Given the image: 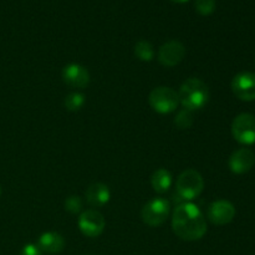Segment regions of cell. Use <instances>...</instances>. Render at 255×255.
Wrapping results in <instances>:
<instances>
[{
	"mask_svg": "<svg viewBox=\"0 0 255 255\" xmlns=\"http://www.w3.org/2000/svg\"><path fill=\"white\" fill-rule=\"evenodd\" d=\"M172 229L182 241H199L207 233V222L201 209L187 202L179 204L173 211Z\"/></svg>",
	"mask_w": 255,
	"mask_h": 255,
	"instance_id": "1",
	"label": "cell"
},
{
	"mask_svg": "<svg viewBox=\"0 0 255 255\" xmlns=\"http://www.w3.org/2000/svg\"><path fill=\"white\" fill-rule=\"evenodd\" d=\"M178 97L179 104L186 110L193 112L203 109L208 104L209 90L202 80L191 77L182 84Z\"/></svg>",
	"mask_w": 255,
	"mask_h": 255,
	"instance_id": "2",
	"label": "cell"
},
{
	"mask_svg": "<svg viewBox=\"0 0 255 255\" xmlns=\"http://www.w3.org/2000/svg\"><path fill=\"white\" fill-rule=\"evenodd\" d=\"M204 188L203 177L196 169H186L179 174L176 183L178 196L184 201H193L201 196Z\"/></svg>",
	"mask_w": 255,
	"mask_h": 255,
	"instance_id": "3",
	"label": "cell"
},
{
	"mask_svg": "<svg viewBox=\"0 0 255 255\" xmlns=\"http://www.w3.org/2000/svg\"><path fill=\"white\" fill-rule=\"evenodd\" d=\"M148 102L153 111L157 114L167 115L176 111L179 105L178 92L171 87L159 86L151 91L148 96Z\"/></svg>",
	"mask_w": 255,
	"mask_h": 255,
	"instance_id": "4",
	"label": "cell"
},
{
	"mask_svg": "<svg viewBox=\"0 0 255 255\" xmlns=\"http://www.w3.org/2000/svg\"><path fill=\"white\" fill-rule=\"evenodd\" d=\"M171 211V204L167 199L157 197L147 202L141 211L142 221L149 227H159L167 221Z\"/></svg>",
	"mask_w": 255,
	"mask_h": 255,
	"instance_id": "5",
	"label": "cell"
},
{
	"mask_svg": "<svg viewBox=\"0 0 255 255\" xmlns=\"http://www.w3.org/2000/svg\"><path fill=\"white\" fill-rule=\"evenodd\" d=\"M233 137L242 144L255 143V116L251 114H241L232 124Z\"/></svg>",
	"mask_w": 255,
	"mask_h": 255,
	"instance_id": "6",
	"label": "cell"
},
{
	"mask_svg": "<svg viewBox=\"0 0 255 255\" xmlns=\"http://www.w3.org/2000/svg\"><path fill=\"white\" fill-rule=\"evenodd\" d=\"M77 224H79V229L85 237H87V238H97V237L104 233L106 221H105L104 216L99 211L87 209V211L82 212Z\"/></svg>",
	"mask_w": 255,
	"mask_h": 255,
	"instance_id": "7",
	"label": "cell"
},
{
	"mask_svg": "<svg viewBox=\"0 0 255 255\" xmlns=\"http://www.w3.org/2000/svg\"><path fill=\"white\" fill-rule=\"evenodd\" d=\"M186 56V47L181 41L171 40L161 46L158 51V61L164 67H174L181 64Z\"/></svg>",
	"mask_w": 255,
	"mask_h": 255,
	"instance_id": "8",
	"label": "cell"
},
{
	"mask_svg": "<svg viewBox=\"0 0 255 255\" xmlns=\"http://www.w3.org/2000/svg\"><path fill=\"white\" fill-rule=\"evenodd\" d=\"M207 216L209 221L216 226H226L231 223L236 217V208L231 202L219 199L209 204Z\"/></svg>",
	"mask_w": 255,
	"mask_h": 255,
	"instance_id": "9",
	"label": "cell"
},
{
	"mask_svg": "<svg viewBox=\"0 0 255 255\" xmlns=\"http://www.w3.org/2000/svg\"><path fill=\"white\" fill-rule=\"evenodd\" d=\"M232 90L238 99L243 101L255 100V74L253 72H241L236 75L232 81Z\"/></svg>",
	"mask_w": 255,
	"mask_h": 255,
	"instance_id": "10",
	"label": "cell"
},
{
	"mask_svg": "<svg viewBox=\"0 0 255 255\" xmlns=\"http://www.w3.org/2000/svg\"><path fill=\"white\" fill-rule=\"evenodd\" d=\"M90 72L80 64H69L62 70V80L74 89H85L90 84Z\"/></svg>",
	"mask_w": 255,
	"mask_h": 255,
	"instance_id": "11",
	"label": "cell"
},
{
	"mask_svg": "<svg viewBox=\"0 0 255 255\" xmlns=\"http://www.w3.org/2000/svg\"><path fill=\"white\" fill-rule=\"evenodd\" d=\"M229 168L236 174H244L251 171L255 164V156L248 148L237 149L229 158Z\"/></svg>",
	"mask_w": 255,
	"mask_h": 255,
	"instance_id": "12",
	"label": "cell"
},
{
	"mask_svg": "<svg viewBox=\"0 0 255 255\" xmlns=\"http://www.w3.org/2000/svg\"><path fill=\"white\" fill-rule=\"evenodd\" d=\"M86 201L92 208H100L107 204L111 198V192H110L109 187L104 183H94L87 188L86 193Z\"/></svg>",
	"mask_w": 255,
	"mask_h": 255,
	"instance_id": "13",
	"label": "cell"
},
{
	"mask_svg": "<svg viewBox=\"0 0 255 255\" xmlns=\"http://www.w3.org/2000/svg\"><path fill=\"white\" fill-rule=\"evenodd\" d=\"M37 247L40 251L49 254H59L64 251L65 241L61 234L56 232H47L40 236L37 241Z\"/></svg>",
	"mask_w": 255,
	"mask_h": 255,
	"instance_id": "14",
	"label": "cell"
},
{
	"mask_svg": "<svg viewBox=\"0 0 255 255\" xmlns=\"http://www.w3.org/2000/svg\"><path fill=\"white\" fill-rule=\"evenodd\" d=\"M152 188L157 193H166L172 186V174L166 168H159L151 177Z\"/></svg>",
	"mask_w": 255,
	"mask_h": 255,
	"instance_id": "15",
	"label": "cell"
},
{
	"mask_svg": "<svg viewBox=\"0 0 255 255\" xmlns=\"http://www.w3.org/2000/svg\"><path fill=\"white\" fill-rule=\"evenodd\" d=\"M134 55H136L141 61H152L154 57L153 46L151 45V42L146 41V40H139L136 44V46H134Z\"/></svg>",
	"mask_w": 255,
	"mask_h": 255,
	"instance_id": "16",
	"label": "cell"
},
{
	"mask_svg": "<svg viewBox=\"0 0 255 255\" xmlns=\"http://www.w3.org/2000/svg\"><path fill=\"white\" fill-rule=\"evenodd\" d=\"M64 105L69 111H79L85 105V95L81 94V92H71V94L65 97Z\"/></svg>",
	"mask_w": 255,
	"mask_h": 255,
	"instance_id": "17",
	"label": "cell"
},
{
	"mask_svg": "<svg viewBox=\"0 0 255 255\" xmlns=\"http://www.w3.org/2000/svg\"><path fill=\"white\" fill-rule=\"evenodd\" d=\"M193 112L189 111V110L183 109L177 114L176 119H174V125H176L179 129H188L191 128L192 125H193Z\"/></svg>",
	"mask_w": 255,
	"mask_h": 255,
	"instance_id": "18",
	"label": "cell"
},
{
	"mask_svg": "<svg viewBox=\"0 0 255 255\" xmlns=\"http://www.w3.org/2000/svg\"><path fill=\"white\" fill-rule=\"evenodd\" d=\"M194 6L199 14L207 16L216 10V0H196Z\"/></svg>",
	"mask_w": 255,
	"mask_h": 255,
	"instance_id": "19",
	"label": "cell"
},
{
	"mask_svg": "<svg viewBox=\"0 0 255 255\" xmlns=\"http://www.w3.org/2000/svg\"><path fill=\"white\" fill-rule=\"evenodd\" d=\"M65 209L72 214H77L82 211V201L77 196H70L65 201Z\"/></svg>",
	"mask_w": 255,
	"mask_h": 255,
	"instance_id": "20",
	"label": "cell"
},
{
	"mask_svg": "<svg viewBox=\"0 0 255 255\" xmlns=\"http://www.w3.org/2000/svg\"><path fill=\"white\" fill-rule=\"evenodd\" d=\"M21 255H42V252L35 244H27L22 248Z\"/></svg>",
	"mask_w": 255,
	"mask_h": 255,
	"instance_id": "21",
	"label": "cell"
},
{
	"mask_svg": "<svg viewBox=\"0 0 255 255\" xmlns=\"http://www.w3.org/2000/svg\"><path fill=\"white\" fill-rule=\"evenodd\" d=\"M172 1H174V2H186V1H188V0H172Z\"/></svg>",
	"mask_w": 255,
	"mask_h": 255,
	"instance_id": "22",
	"label": "cell"
},
{
	"mask_svg": "<svg viewBox=\"0 0 255 255\" xmlns=\"http://www.w3.org/2000/svg\"><path fill=\"white\" fill-rule=\"evenodd\" d=\"M0 196H1V188H0Z\"/></svg>",
	"mask_w": 255,
	"mask_h": 255,
	"instance_id": "23",
	"label": "cell"
}]
</instances>
